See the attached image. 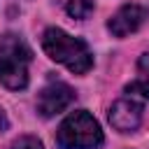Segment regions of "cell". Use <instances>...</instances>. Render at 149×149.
Instances as JSON below:
<instances>
[{"label": "cell", "mask_w": 149, "mask_h": 149, "mask_svg": "<svg viewBox=\"0 0 149 149\" xmlns=\"http://www.w3.org/2000/svg\"><path fill=\"white\" fill-rule=\"evenodd\" d=\"M102 130L100 123L86 112L77 109L56 130V142L61 149H98L102 144Z\"/></svg>", "instance_id": "3"}, {"label": "cell", "mask_w": 149, "mask_h": 149, "mask_svg": "<svg viewBox=\"0 0 149 149\" xmlns=\"http://www.w3.org/2000/svg\"><path fill=\"white\" fill-rule=\"evenodd\" d=\"M109 123L119 133H133L142 123V102L130 98H119L109 107Z\"/></svg>", "instance_id": "6"}, {"label": "cell", "mask_w": 149, "mask_h": 149, "mask_svg": "<svg viewBox=\"0 0 149 149\" xmlns=\"http://www.w3.org/2000/svg\"><path fill=\"white\" fill-rule=\"evenodd\" d=\"M42 49L47 56L61 65H65L74 74H86L93 68V54L88 51L86 42L79 37L68 35L61 28H47L42 35Z\"/></svg>", "instance_id": "1"}, {"label": "cell", "mask_w": 149, "mask_h": 149, "mask_svg": "<svg viewBox=\"0 0 149 149\" xmlns=\"http://www.w3.org/2000/svg\"><path fill=\"white\" fill-rule=\"evenodd\" d=\"M123 93H126V98H130V100L149 102V81H144V79H135V81H130V84L123 88Z\"/></svg>", "instance_id": "8"}, {"label": "cell", "mask_w": 149, "mask_h": 149, "mask_svg": "<svg viewBox=\"0 0 149 149\" xmlns=\"http://www.w3.org/2000/svg\"><path fill=\"white\" fill-rule=\"evenodd\" d=\"M149 16V9L144 5H137V2H128L123 7H119L109 21H107V28L114 37H126L130 33H135Z\"/></svg>", "instance_id": "5"}, {"label": "cell", "mask_w": 149, "mask_h": 149, "mask_svg": "<svg viewBox=\"0 0 149 149\" xmlns=\"http://www.w3.org/2000/svg\"><path fill=\"white\" fill-rule=\"evenodd\" d=\"M72 102H74V88L63 81H51L37 95V112L49 119V116H56L63 109H68Z\"/></svg>", "instance_id": "4"}, {"label": "cell", "mask_w": 149, "mask_h": 149, "mask_svg": "<svg viewBox=\"0 0 149 149\" xmlns=\"http://www.w3.org/2000/svg\"><path fill=\"white\" fill-rule=\"evenodd\" d=\"M93 9H95L93 0H68L65 2V12L72 19H88Z\"/></svg>", "instance_id": "7"}, {"label": "cell", "mask_w": 149, "mask_h": 149, "mask_svg": "<svg viewBox=\"0 0 149 149\" xmlns=\"http://www.w3.org/2000/svg\"><path fill=\"white\" fill-rule=\"evenodd\" d=\"M12 149H44V144L35 135H21L19 140L12 142Z\"/></svg>", "instance_id": "9"}, {"label": "cell", "mask_w": 149, "mask_h": 149, "mask_svg": "<svg viewBox=\"0 0 149 149\" xmlns=\"http://www.w3.org/2000/svg\"><path fill=\"white\" fill-rule=\"evenodd\" d=\"M33 51L26 40L16 33H5L0 37V84L9 91H21L28 86V65Z\"/></svg>", "instance_id": "2"}, {"label": "cell", "mask_w": 149, "mask_h": 149, "mask_svg": "<svg viewBox=\"0 0 149 149\" xmlns=\"http://www.w3.org/2000/svg\"><path fill=\"white\" fill-rule=\"evenodd\" d=\"M137 72L142 74L140 79H144V81H149V51L140 56V61H137Z\"/></svg>", "instance_id": "10"}, {"label": "cell", "mask_w": 149, "mask_h": 149, "mask_svg": "<svg viewBox=\"0 0 149 149\" xmlns=\"http://www.w3.org/2000/svg\"><path fill=\"white\" fill-rule=\"evenodd\" d=\"M0 130H7V116L2 109H0Z\"/></svg>", "instance_id": "11"}]
</instances>
